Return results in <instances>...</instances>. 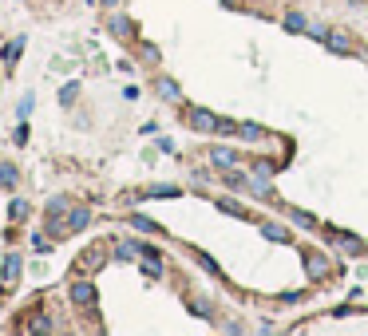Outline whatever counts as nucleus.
<instances>
[{"instance_id": "nucleus-35", "label": "nucleus", "mask_w": 368, "mask_h": 336, "mask_svg": "<svg viewBox=\"0 0 368 336\" xmlns=\"http://www.w3.org/2000/svg\"><path fill=\"white\" fill-rule=\"evenodd\" d=\"M143 59H150V64H159V48H155V44H143Z\"/></svg>"}, {"instance_id": "nucleus-37", "label": "nucleus", "mask_w": 368, "mask_h": 336, "mask_svg": "<svg viewBox=\"0 0 368 336\" xmlns=\"http://www.w3.org/2000/svg\"><path fill=\"white\" fill-rule=\"evenodd\" d=\"M100 4H103V8H119L123 0H100Z\"/></svg>"}, {"instance_id": "nucleus-23", "label": "nucleus", "mask_w": 368, "mask_h": 336, "mask_svg": "<svg viewBox=\"0 0 368 336\" xmlns=\"http://www.w3.org/2000/svg\"><path fill=\"white\" fill-rule=\"evenodd\" d=\"M143 273H147L150 281H159V277H167V269H162V257H143Z\"/></svg>"}, {"instance_id": "nucleus-1", "label": "nucleus", "mask_w": 368, "mask_h": 336, "mask_svg": "<svg viewBox=\"0 0 368 336\" xmlns=\"http://www.w3.org/2000/svg\"><path fill=\"white\" fill-rule=\"evenodd\" d=\"M301 265H305V277L313 285H321V281L333 277V261H328L325 249H301Z\"/></svg>"}, {"instance_id": "nucleus-20", "label": "nucleus", "mask_w": 368, "mask_h": 336, "mask_svg": "<svg viewBox=\"0 0 368 336\" xmlns=\"http://www.w3.org/2000/svg\"><path fill=\"white\" fill-rule=\"evenodd\" d=\"M127 222H131L135 229H139V234H162V226L155 222V217H147V214H131Z\"/></svg>"}, {"instance_id": "nucleus-19", "label": "nucleus", "mask_w": 368, "mask_h": 336, "mask_svg": "<svg viewBox=\"0 0 368 336\" xmlns=\"http://www.w3.org/2000/svg\"><path fill=\"white\" fill-rule=\"evenodd\" d=\"M281 28H285V32H305L309 28V16L293 8V12H285V16H281Z\"/></svg>"}, {"instance_id": "nucleus-11", "label": "nucleus", "mask_w": 368, "mask_h": 336, "mask_svg": "<svg viewBox=\"0 0 368 336\" xmlns=\"http://www.w3.org/2000/svg\"><path fill=\"white\" fill-rule=\"evenodd\" d=\"M218 178H222V186H230V190H242V194H249V170L230 167V170H218Z\"/></svg>"}, {"instance_id": "nucleus-9", "label": "nucleus", "mask_w": 368, "mask_h": 336, "mask_svg": "<svg viewBox=\"0 0 368 336\" xmlns=\"http://www.w3.org/2000/svg\"><path fill=\"white\" fill-rule=\"evenodd\" d=\"M88 226H91V210L88 206H71L68 217H64V229H68V234H83Z\"/></svg>"}, {"instance_id": "nucleus-12", "label": "nucleus", "mask_w": 368, "mask_h": 336, "mask_svg": "<svg viewBox=\"0 0 368 336\" xmlns=\"http://www.w3.org/2000/svg\"><path fill=\"white\" fill-rule=\"evenodd\" d=\"M107 32H111L115 40H135V20L123 16V12H115V16L107 20Z\"/></svg>"}, {"instance_id": "nucleus-15", "label": "nucleus", "mask_w": 368, "mask_h": 336, "mask_svg": "<svg viewBox=\"0 0 368 336\" xmlns=\"http://www.w3.org/2000/svg\"><path fill=\"white\" fill-rule=\"evenodd\" d=\"M20 253H16V249H12V253H4V293H8L12 285H16V281H20Z\"/></svg>"}, {"instance_id": "nucleus-13", "label": "nucleus", "mask_w": 368, "mask_h": 336, "mask_svg": "<svg viewBox=\"0 0 368 336\" xmlns=\"http://www.w3.org/2000/svg\"><path fill=\"white\" fill-rule=\"evenodd\" d=\"M182 190L174 186V182H159V186H150V190H135L131 194V202H143V198H179Z\"/></svg>"}, {"instance_id": "nucleus-4", "label": "nucleus", "mask_w": 368, "mask_h": 336, "mask_svg": "<svg viewBox=\"0 0 368 336\" xmlns=\"http://www.w3.org/2000/svg\"><path fill=\"white\" fill-rule=\"evenodd\" d=\"M325 48L333 52V56H357V40L348 36L345 28H328V36H325Z\"/></svg>"}, {"instance_id": "nucleus-16", "label": "nucleus", "mask_w": 368, "mask_h": 336, "mask_svg": "<svg viewBox=\"0 0 368 336\" xmlns=\"http://www.w3.org/2000/svg\"><path fill=\"white\" fill-rule=\"evenodd\" d=\"M186 308L194 316H202V320H214V316H218V308H214V301H210V296H186Z\"/></svg>"}, {"instance_id": "nucleus-18", "label": "nucleus", "mask_w": 368, "mask_h": 336, "mask_svg": "<svg viewBox=\"0 0 368 336\" xmlns=\"http://www.w3.org/2000/svg\"><path fill=\"white\" fill-rule=\"evenodd\" d=\"M238 138L242 143H261V138H266V127L254 123V119H246V123H238Z\"/></svg>"}, {"instance_id": "nucleus-25", "label": "nucleus", "mask_w": 368, "mask_h": 336, "mask_svg": "<svg viewBox=\"0 0 368 336\" xmlns=\"http://www.w3.org/2000/svg\"><path fill=\"white\" fill-rule=\"evenodd\" d=\"M16 178H20V174H16V167H12V162H0V186H4V190H16Z\"/></svg>"}, {"instance_id": "nucleus-34", "label": "nucleus", "mask_w": 368, "mask_h": 336, "mask_svg": "<svg viewBox=\"0 0 368 336\" xmlns=\"http://www.w3.org/2000/svg\"><path fill=\"white\" fill-rule=\"evenodd\" d=\"M218 328H222V332H246L242 320H218Z\"/></svg>"}, {"instance_id": "nucleus-24", "label": "nucleus", "mask_w": 368, "mask_h": 336, "mask_svg": "<svg viewBox=\"0 0 368 336\" xmlns=\"http://www.w3.org/2000/svg\"><path fill=\"white\" fill-rule=\"evenodd\" d=\"M194 261H198V265L206 269L210 277H222V265H218V261H214V257H210V253H202V249H194Z\"/></svg>"}, {"instance_id": "nucleus-29", "label": "nucleus", "mask_w": 368, "mask_h": 336, "mask_svg": "<svg viewBox=\"0 0 368 336\" xmlns=\"http://www.w3.org/2000/svg\"><path fill=\"white\" fill-rule=\"evenodd\" d=\"M76 99H80V83H64V91H60V103H64V107H71Z\"/></svg>"}, {"instance_id": "nucleus-8", "label": "nucleus", "mask_w": 368, "mask_h": 336, "mask_svg": "<svg viewBox=\"0 0 368 336\" xmlns=\"http://www.w3.org/2000/svg\"><path fill=\"white\" fill-rule=\"evenodd\" d=\"M71 305L76 308H95V285L91 281H71Z\"/></svg>"}, {"instance_id": "nucleus-32", "label": "nucleus", "mask_w": 368, "mask_h": 336, "mask_svg": "<svg viewBox=\"0 0 368 336\" xmlns=\"http://www.w3.org/2000/svg\"><path fill=\"white\" fill-rule=\"evenodd\" d=\"M218 135H222V138H238V123H234V119H222Z\"/></svg>"}, {"instance_id": "nucleus-17", "label": "nucleus", "mask_w": 368, "mask_h": 336, "mask_svg": "<svg viewBox=\"0 0 368 336\" xmlns=\"http://www.w3.org/2000/svg\"><path fill=\"white\" fill-rule=\"evenodd\" d=\"M155 91H159V99H167V103H179V99H182V88H179V83H174L170 76H159V79H155Z\"/></svg>"}, {"instance_id": "nucleus-31", "label": "nucleus", "mask_w": 368, "mask_h": 336, "mask_svg": "<svg viewBox=\"0 0 368 336\" xmlns=\"http://www.w3.org/2000/svg\"><path fill=\"white\" fill-rule=\"evenodd\" d=\"M352 308H357V301L348 296L345 305H337V308H333V313H328V316H337V320H345V316H352Z\"/></svg>"}, {"instance_id": "nucleus-7", "label": "nucleus", "mask_w": 368, "mask_h": 336, "mask_svg": "<svg viewBox=\"0 0 368 336\" xmlns=\"http://www.w3.org/2000/svg\"><path fill=\"white\" fill-rule=\"evenodd\" d=\"M285 167V162H273V158H266V155H258V158H249V178L254 182H273V174Z\"/></svg>"}, {"instance_id": "nucleus-27", "label": "nucleus", "mask_w": 368, "mask_h": 336, "mask_svg": "<svg viewBox=\"0 0 368 336\" xmlns=\"http://www.w3.org/2000/svg\"><path fill=\"white\" fill-rule=\"evenodd\" d=\"M8 217H12V222L28 217V202H24V198H12V202H8Z\"/></svg>"}, {"instance_id": "nucleus-36", "label": "nucleus", "mask_w": 368, "mask_h": 336, "mask_svg": "<svg viewBox=\"0 0 368 336\" xmlns=\"http://www.w3.org/2000/svg\"><path fill=\"white\" fill-rule=\"evenodd\" d=\"M32 103H36V99H32V95H24V99H20V107H16V115H20V119H28Z\"/></svg>"}, {"instance_id": "nucleus-26", "label": "nucleus", "mask_w": 368, "mask_h": 336, "mask_svg": "<svg viewBox=\"0 0 368 336\" xmlns=\"http://www.w3.org/2000/svg\"><path fill=\"white\" fill-rule=\"evenodd\" d=\"M305 296H309V289H285V293H278V301L281 305H301Z\"/></svg>"}, {"instance_id": "nucleus-5", "label": "nucleus", "mask_w": 368, "mask_h": 336, "mask_svg": "<svg viewBox=\"0 0 368 336\" xmlns=\"http://www.w3.org/2000/svg\"><path fill=\"white\" fill-rule=\"evenodd\" d=\"M206 158H210V167L214 170H230V167H238L242 162V155L230 147V143H214V147L206 150Z\"/></svg>"}, {"instance_id": "nucleus-2", "label": "nucleus", "mask_w": 368, "mask_h": 336, "mask_svg": "<svg viewBox=\"0 0 368 336\" xmlns=\"http://www.w3.org/2000/svg\"><path fill=\"white\" fill-rule=\"evenodd\" d=\"M325 237H328V246H337L345 257H364L368 253V241H364V237H357V234H345V229H325Z\"/></svg>"}, {"instance_id": "nucleus-21", "label": "nucleus", "mask_w": 368, "mask_h": 336, "mask_svg": "<svg viewBox=\"0 0 368 336\" xmlns=\"http://www.w3.org/2000/svg\"><path fill=\"white\" fill-rule=\"evenodd\" d=\"M115 257H119V261H135V257H143V241H119V246H115Z\"/></svg>"}, {"instance_id": "nucleus-14", "label": "nucleus", "mask_w": 368, "mask_h": 336, "mask_svg": "<svg viewBox=\"0 0 368 336\" xmlns=\"http://www.w3.org/2000/svg\"><path fill=\"white\" fill-rule=\"evenodd\" d=\"M289 222H293L297 229H309V234H321V222H317L313 214H309V210H301V206H289Z\"/></svg>"}, {"instance_id": "nucleus-33", "label": "nucleus", "mask_w": 368, "mask_h": 336, "mask_svg": "<svg viewBox=\"0 0 368 336\" xmlns=\"http://www.w3.org/2000/svg\"><path fill=\"white\" fill-rule=\"evenodd\" d=\"M16 147H24V143H28V119H20V127H16Z\"/></svg>"}, {"instance_id": "nucleus-30", "label": "nucleus", "mask_w": 368, "mask_h": 336, "mask_svg": "<svg viewBox=\"0 0 368 336\" xmlns=\"http://www.w3.org/2000/svg\"><path fill=\"white\" fill-rule=\"evenodd\" d=\"M305 36H309V40H317V44H325L328 28H325V24H313V20H309V28H305Z\"/></svg>"}, {"instance_id": "nucleus-22", "label": "nucleus", "mask_w": 368, "mask_h": 336, "mask_svg": "<svg viewBox=\"0 0 368 336\" xmlns=\"http://www.w3.org/2000/svg\"><path fill=\"white\" fill-rule=\"evenodd\" d=\"M20 52H24V36L8 40V44H4V68H12V64L20 59Z\"/></svg>"}, {"instance_id": "nucleus-3", "label": "nucleus", "mask_w": 368, "mask_h": 336, "mask_svg": "<svg viewBox=\"0 0 368 336\" xmlns=\"http://www.w3.org/2000/svg\"><path fill=\"white\" fill-rule=\"evenodd\" d=\"M182 115H186L190 131H198V135H218V127H222V115H214L206 107H186Z\"/></svg>"}, {"instance_id": "nucleus-28", "label": "nucleus", "mask_w": 368, "mask_h": 336, "mask_svg": "<svg viewBox=\"0 0 368 336\" xmlns=\"http://www.w3.org/2000/svg\"><path fill=\"white\" fill-rule=\"evenodd\" d=\"M28 332H56V325L44 313H36V320H28Z\"/></svg>"}, {"instance_id": "nucleus-10", "label": "nucleus", "mask_w": 368, "mask_h": 336, "mask_svg": "<svg viewBox=\"0 0 368 336\" xmlns=\"http://www.w3.org/2000/svg\"><path fill=\"white\" fill-rule=\"evenodd\" d=\"M214 206H218L226 217H238V222H254V210H249V206H242L238 198H218Z\"/></svg>"}, {"instance_id": "nucleus-6", "label": "nucleus", "mask_w": 368, "mask_h": 336, "mask_svg": "<svg viewBox=\"0 0 368 336\" xmlns=\"http://www.w3.org/2000/svg\"><path fill=\"white\" fill-rule=\"evenodd\" d=\"M261 237L266 241H273V246H293V229L285 226V222H269V217H261Z\"/></svg>"}]
</instances>
